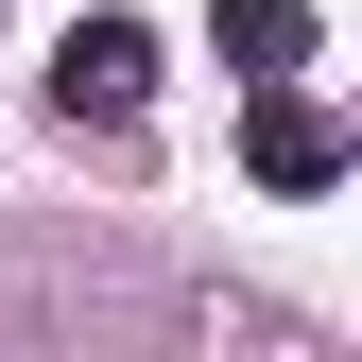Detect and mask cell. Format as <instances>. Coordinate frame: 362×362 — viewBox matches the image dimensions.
I'll use <instances>...</instances> for the list:
<instances>
[{"instance_id": "cell-1", "label": "cell", "mask_w": 362, "mask_h": 362, "mask_svg": "<svg viewBox=\"0 0 362 362\" xmlns=\"http://www.w3.org/2000/svg\"><path fill=\"white\" fill-rule=\"evenodd\" d=\"M52 104H69V121H139V104H156V35H139V18H69Z\"/></svg>"}, {"instance_id": "cell-2", "label": "cell", "mask_w": 362, "mask_h": 362, "mask_svg": "<svg viewBox=\"0 0 362 362\" xmlns=\"http://www.w3.org/2000/svg\"><path fill=\"white\" fill-rule=\"evenodd\" d=\"M242 156H259V190H328V173H345V121L310 104V86H259V121H242Z\"/></svg>"}, {"instance_id": "cell-3", "label": "cell", "mask_w": 362, "mask_h": 362, "mask_svg": "<svg viewBox=\"0 0 362 362\" xmlns=\"http://www.w3.org/2000/svg\"><path fill=\"white\" fill-rule=\"evenodd\" d=\"M310 52H328V18H310V0H224V69H259V86H293Z\"/></svg>"}]
</instances>
